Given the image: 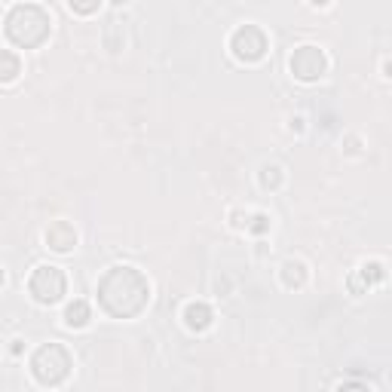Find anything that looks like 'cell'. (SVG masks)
Listing matches in <instances>:
<instances>
[{"label": "cell", "instance_id": "20", "mask_svg": "<svg viewBox=\"0 0 392 392\" xmlns=\"http://www.w3.org/2000/svg\"><path fill=\"white\" fill-rule=\"evenodd\" d=\"M328 4H331V0H310V6H316V9H325Z\"/></svg>", "mask_w": 392, "mask_h": 392}, {"label": "cell", "instance_id": "17", "mask_svg": "<svg viewBox=\"0 0 392 392\" xmlns=\"http://www.w3.org/2000/svg\"><path fill=\"white\" fill-rule=\"evenodd\" d=\"M359 144H362V142H359V138H347V154H350V156H356V154L362 151V147H359Z\"/></svg>", "mask_w": 392, "mask_h": 392}, {"label": "cell", "instance_id": "6", "mask_svg": "<svg viewBox=\"0 0 392 392\" xmlns=\"http://www.w3.org/2000/svg\"><path fill=\"white\" fill-rule=\"evenodd\" d=\"M288 71H292V77L301 80V83H319L325 74H328V55H325V50H319L316 43H304L292 52Z\"/></svg>", "mask_w": 392, "mask_h": 392}, {"label": "cell", "instance_id": "22", "mask_svg": "<svg viewBox=\"0 0 392 392\" xmlns=\"http://www.w3.org/2000/svg\"><path fill=\"white\" fill-rule=\"evenodd\" d=\"M6 282V273H4V267H0V285H4Z\"/></svg>", "mask_w": 392, "mask_h": 392}, {"label": "cell", "instance_id": "8", "mask_svg": "<svg viewBox=\"0 0 392 392\" xmlns=\"http://www.w3.org/2000/svg\"><path fill=\"white\" fill-rule=\"evenodd\" d=\"M386 279V264L384 260H365L356 273H352L347 279V285H350V292L352 294H368L374 285H380Z\"/></svg>", "mask_w": 392, "mask_h": 392}, {"label": "cell", "instance_id": "4", "mask_svg": "<svg viewBox=\"0 0 392 392\" xmlns=\"http://www.w3.org/2000/svg\"><path fill=\"white\" fill-rule=\"evenodd\" d=\"M28 292H31V297L40 306H52L68 294V276L55 264H40L34 267L31 279H28Z\"/></svg>", "mask_w": 392, "mask_h": 392}, {"label": "cell", "instance_id": "1", "mask_svg": "<svg viewBox=\"0 0 392 392\" xmlns=\"http://www.w3.org/2000/svg\"><path fill=\"white\" fill-rule=\"evenodd\" d=\"M96 297L110 319H138L151 304V282L138 267H110L98 279Z\"/></svg>", "mask_w": 392, "mask_h": 392}, {"label": "cell", "instance_id": "5", "mask_svg": "<svg viewBox=\"0 0 392 392\" xmlns=\"http://www.w3.org/2000/svg\"><path fill=\"white\" fill-rule=\"evenodd\" d=\"M230 52L242 64H258L270 52V37L260 25H239L230 34Z\"/></svg>", "mask_w": 392, "mask_h": 392}, {"label": "cell", "instance_id": "12", "mask_svg": "<svg viewBox=\"0 0 392 392\" xmlns=\"http://www.w3.org/2000/svg\"><path fill=\"white\" fill-rule=\"evenodd\" d=\"M258 184H260V190L276 193V190L285 184L282 166H279V163H264V166H260V172H258Z\"/></svg>", "mask_w": 392, "mask_h": 392}, {"label": "cell", "instance_id": "19", "mask_svg": "<svg viewBox=\"0 0 392 392\" xmlns=\"http://www.w3.org/2000/svg\"><path fill=\"white\" fill-rule=\"evenodd\" d=\"M22 343H25V340H13V347H9V350H13V356H22V352H25Z\"/></svg>", "mask_w": 392, "mask_h": 392}, {"label": "cell", "instance_id": "13", "mask_svg": "<svg viewBox=\"0 0 392 392\" xmlns=\"http://www.w3.org/2000/svg\"><path fill=\"white\" fill-rule=\"evenodd\" d=\"M18 74H22V59H18V52L13 50H0V83H16Z\"/></svg>", "mask_w": 392, "mask_h": 392}, {"label": "cell", "instance_id": "11", "mask_svg": "<svg viewBox=\"0 0 392 392\" xmlns=\"http://www.w3.org/2000/svg\"><path fill=\"white\" fill-rule=\"evenodd\" d=\"M62 322H64V328H71V331L86 328V325L92 322V306H89V301H83V297H74V301L64 306Z\"/></svg>", "mask_w": 392, "mask_h": 392}, {"label": "cell", "instance_id": "2", "mask_svg": "<svg viewBox=\"0 0 392 392\" xmlns=\"http://www.w3.org/2000/svg\"><path fill=\"white\" fill-rule=\"evenodd\" d=\"M4 31H6V40L13 43L16 50H37V46H43L50 40L52 16L37 4H18L9 9Z\"/></svg>", "mask_w": 392, "mask_h": 392}, {"label": "cell", "instance_id": "14", "mask_svg": "<svg viewBox=\"0 0 392 392\" xmlns=\"http://www.w3.org/2000/svg\"><path fill=\"white\" fill-rule=\"evenodd\" d=\"M270 227H273V218H270L267 212H251L248 218V233H258V236H264V233H270Z\"/></svg>", "mask_w": 392, "mask_h": 392}, {"label": "cell", "instance_id": "18", "mask_svg": "<svg viewBox=\"0 0 392 392\" xmlns=\"http://www.w3.org/2000/svg\"><path fill=\"white\" fill-rule=\"evenodd\" d=\"M304 123H306L304 117H294L292 123H288V129H292V132H297V135H301V132H304Z\"/></svg>", "mask_w": 392, "mask_h": 392}, {"label": "cell", "instance_id": "7", "mask_svg": "<svg viewBox=\"0 0 392 392\" xmlns=\"http://www.w3.org/2000/svg\"><path fill=\"white\" fill-rule=\"evenodd\" d=\"M43 242H46V248L55 251V255H71L74 248H77V230H74V224L68 221H52L50 227H46L43 233Z\"/></svg>", "mask_w": 392, "mask_h": 392}, {"label": "cell", "instance_id": "9", "mask_svg": "<svg viewBox=\"0 0 392 392\" xmlns=\"http://www.w3.org/2000/svg\"><path fill=\"white\" fill-rule=\"evenodd\" d=\"M181 319H184V325H188V331L202 334V331H209V328H212L214 313H212V306L205 304V301H190L188 306H184Z\"/></svg>", "mask_w": 392, "mask_h": 392}, {"label": "cell", "instance_id": "10", "mask_svg": "<svg viewBox=\"0 0 392 392\" xmlns=\"http://www.w3.org/2000/svg\"><path fill=\"white\" fill-rule=\"evenodd\" d=\"M279 279H282V285L288 292H301L306 285V279H310V270H306V264L301 258H288L285 264L279 267Z\"/></svg>", "mask_w": 392, "mask_h": 392}, {"label": "cell", "instance_id": "21", "mask_svg": "<svg viewBox=\"0 0 392 392\" xmlns=\"http://www.w3.org/2000/svg\"><path fill=\"white\" fill-rule=\"evenodd\" d=\"M110 4H114V6H123V4H129V0H110Z\"/></svg>", "mask_w": 392, "mask_h": 392}, {"label": "cell", "instance_id": "15", "mask_svg": "<svg viewBox=\"0 0 392 392\" xmlns=\"http://www.w3.org/2000/svg\"><path fill=\"white\" fill-rule=\"evenodd\" d=\"M101 6V0H68V9L77 16H96Z\"/></svg>", "mask_w": 392, "mask_h": 392}, {"label": "cell", "instance_id": "3", "mask_svg": "<svg viewBox=\"0 0 392 392\" xmlns=\"http://www.w3.org/2000/svg\"><path fill=\"white\" fill-rule=\"evenodd\" d=\"M71 368H74V356H71V350L64 347V343H59V340L43 343V347L31 356V374H34V380L40 386H50V389L62 386L64 380H68Z\"/></svg>", "mask_w": 392, "mask_h": 392}, {"label": "cell", "instance_id": "16", "mask_svg": "<svg viewBox=\"0 0 392 392\" xmlns=\"http://www.w3.org/2000/svg\"><path fill=\"white\" fill-rule=\"evenodd\" d=\"M248 218H251V212H230V224L236 230H246L248 227Z\"/></svg>", "mask_w": 392, "mask_h": 392}]
</instances>
